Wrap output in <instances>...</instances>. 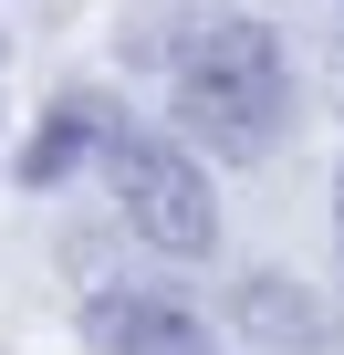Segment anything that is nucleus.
<instances>
[{"label": "nucleus", "mask_w": 344, "mask_h": 355, "mask_svg": "<svg viewBox=\"0 0 344 355\" xmlns=\"http://www.w3.org/2000/svg\"><path fill=\"white\" fill-rule=\"evenodd\" d=\"M0 42H11V32H0Z\"/></svg>", "instance_id": "nucleus-8"}, {"label": "nucleus", "mask_w": 344, "mask_h": 355, "mask_svg": "<svg viewBox=\"0 0 344 355\" xmlns=\"http://www.w3.org/2000/svg\"><path fill=\"white\" fill-rule=\"evenodd\" d=\"M73 324H84L94 355H219L209 324H199L178 293H146V282H94Z\"/></svg>", "instance_id": "nucleus-3"}, {"label": "nucleus", "mask_w": 344, "mask_h": 355, "mask_svg": "<svg viewBox=\"0 0 344 355\" xmlns=\"http://www.w3.org/2000/svg\"><path fill=\"white\" fill-rule=\"evenodd\" d=\"M167 115H178L188 146H209L219 167H251L292 136V63L282 32H261L251 11L199 21L178 53H167Z\"/></svg>", "instance_id": "nucleus-1"}, {"label": "nucleus", "mask_w": 344, "mask_h": 355, "mask_svg": "<svg viewBox=\"0 0 344 355\" xmlns=\"http://www.w3.org/2000/svg\"><path fill=\"white\" fill-rule=\"evenodd\" d=\"M334 73H344V11H334Z\"/></svg>", "instance_id": "nucleus-7"}, {"label": "nucleus", "mask_w": 344, "mask_h": 355, "mask_svg": "<svg viewBox=\"0 0 344 355\" xmlns=\"http://www.w3.org/2000/svg\"><path fill=\"white\" fill-rule=\"evenodd\" d=\"M334 241H344V167H334Z\"/></svg>", "instance_id": "nucleus-6"}, {"label": "nucleus", "mask_w": 344, "mask_h": 355, "mask_svg": "<svg viewBox=\"0 0 344 355\" xmlns=\"http://www.w3.org/2000/svg\"><path fill=\"white\" fill-rule=\"evenodd\" d=\"M105 189H115V220L167 251V261H199L219 251V199H209V167L188 136H156V125H115L105 146Z\"/></svg>", "instance_id": "nucleus-2"}, {"label": "nucleus", "mask_w": 344, "mask_h": 355, "mask_svg": "<svg viewBox=\"0 0 344 355\" xmlns=\"http://www.w3.org/2000/svg\"><path fill=\"white\" fill-rule=\"evenodd\" d=\"M230 313H240V334H251V345H271V355H323V345H334L323 293H313V282H292V272H251V282L230 293Z\"/></svg>", "instance_id": "nucleus-5"}, {"label": "nucleus", "mask_w": 344, "mask_h": 355, "mask_svg": "<svg viewBox=\"0 0 344 355\" xmlns=\"http://www.w3.org/2000/svg\"><path fill=\"white\" fill-rule=\"evenodd\" d=\"M115 125H125V105L105 94V84H73V94H53V115L21 136V157H11V178L42 199V189H63L73 167H105V146H115Z\"/></svg>", "instance_id": "nucleus-4"}]
</instances>
